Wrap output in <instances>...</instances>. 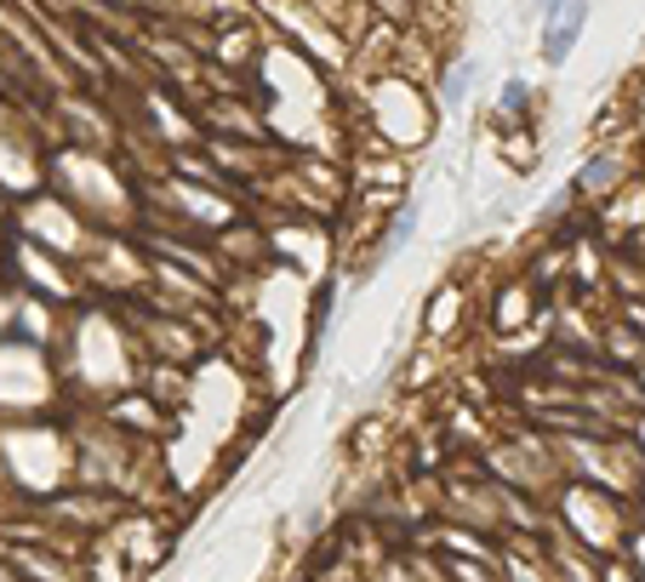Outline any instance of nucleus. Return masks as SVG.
Segmentation results:
<instances>
[{
	"mask_svg": "<svg viewBox=\"0 0 645 582\" xmlns=\"http://www.w3.org/2000/svg\"><path fill=\"white\" fill-rule=\"evenodd\" d=\"M12 308H18V292L7 281V268H0V331H12Z\"/></svg>",
	"mask_w": 645,
	"mask_h": 582,
	"instance_id": "obj_9",
	"label": "nucleus"
},
{
	"mask_svg": "<svg viewBox=\"0 0 645 582\" xmlns=\"http://www.w3.org/2000/svg\"><path fill=\"white\" fill-rule=\"evenodd\" d=\"M52 360H57L63 400L70 405H104V400H115L126 389H138L144 342H138V326H131L126 303L81 297L70 315H63Z\"/></svg>",
	"mask_w": 645,
	"mask_h": 582,
	"instance_id": "obj_1",
	"label": "nucleus"
},
{
	"mask_svg": "<svg viewBox=\"0 0 645 582\" xmlns=\"http://www.w3.org/2000/svg\"><path fill=\"white\" fill-rule=\"evenodd\" d=\"M0 252H7V223H0Z\"/></svg>",
	"mask_w": 645,
	"mask_h": 582,
	"instance_id": "obj_11",
	"label": "nucleus"
},
{
	"mask_svg": "<svg viewBox=\"0 0 645 582\" xmlns=\"http://www.w3.org/2000/svg\"><path fill=\"white\" fill-rule=\"evenodd\" d=\"M0 268L18 297H35V303H52V308H75L86 292H81V268L57 252H41L29 240L7 234V252H0Z\"/></svg>",
	"mask_w": 645,
	"mask_h": 582,
	"instance_id": "obj_4",
	"label": "nucleus"
},
{
	"mask_svg": "<svg viewBox=\"0 0 645 582\" xmlns=\"http://www.w3.org/2000/svg\"><path fill=\"white\" fill-rule=\"evenodd\" d=\"M46 411H70L52 349L18 337V331H0V423L7 417H46Z\"/></svg>",
	"mask_w": 645,
	"mask_h": 582,
	"instance_id": "obj_3",
	"label": "nucleus"
},
{
	"mask_svg": "<svg viewBox=\"0 0 645 582\" xmlns=\"http://www.w3.org/2000/svg\"><path fill=\"white\" fill-rule=\"evenodd\" d=\"M7 514H18V502H12V491H7V479H0V520H7Z\"/></svg>",
	"mask_w": 645,
	"mask_h": 582,
	"instance_id": "obj_10",
	"label": "nucleus"
},
{
	"mask_svg": "<svg viewBox=\"0 0 645 582\" xmlns=\"http://www.w3.org/2000/svg\"><path fill=\"white\" fill-rule=\"evenodd\" d=\"M468 81H474V63H463V68H457V75H446V86H440V103H446V109H452V103H463V92H468Z\"/></svg>",
	"mask_w": 645,
	"mask_h": 582,
	"instance_id": "obj_8",
	"label": "nucleus"
},
{
	"mask_svg": "<svg viewBox=\"0 0 645 582\" xmlns=\"http://www.w3.org/2000/svg\"><path fill=\"white\" fill-rule=\"evenodd\" d=\"M0 479L18 508H35L75 486V428L70 411L46 417H7L0 423Z\"/></svg>",
	"mask_w": 645,
	"mask_h": 582,
	"instance_id": "obj_2",
	"label": "nucleus"
},
{
	"mask_svg": "<svg viewBox=\"0 0 645 582\" xmlns=\"http://www.w3.org/2000/svg\"><path fill=\"white\" fill-rule=\"evenodd\" d=\"M331 308H337V281H320L309 297V349H320L326 331H331Z\"/></svg>",
	"mask_w": 645,
	"mask_h": 582,
	"instance_id": "obj_6",
	"label": "nucleus"
},
{
	"mask_svg": "<svg viewBox=\"0 0 645 582\" xmlns=\"http://www.w3.org/2000/svg\"><path fill=\"white\" fill-rule=\"evenodd\" d=\"M589 29V0H542V63L560 68Z\"/></svg>",
	"mask_w": 645,
	"mask_h": 582,
	"instance_id": "obj_5",
	"label": "nucleus"
},
{
	"mask_svg": "<svg viewBox=\"0 0 645 582\" xmlns=\"http://www.w3.org/2000/svg\"><path fill=\"white\" fill-rule=\"evenodd\" d=\"M531 115V86L515 75V81H503V92H497V120L503 126H520Z\"/></svg>",
	"mask_w": 645,
	"mask_h": 582,
	"instance_id": "obj_7",
	"label": "nucleus"
}]
</instances>
